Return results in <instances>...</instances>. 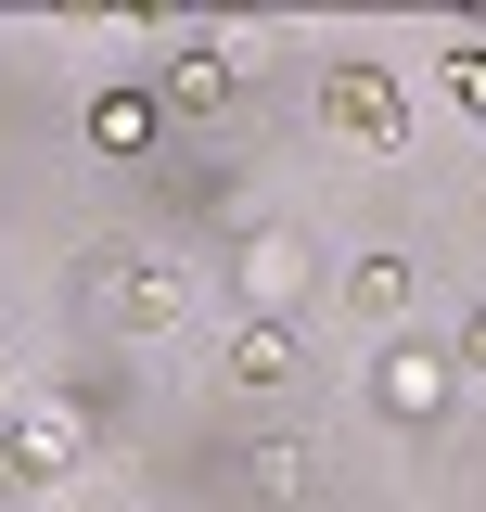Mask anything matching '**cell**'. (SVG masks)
<instances>
[{"instance_id":"6da1fadb","label":"cell","mask_w":486,"mask_h":512,"mask_svg":"<svg viewBox=\"0 0 486 512\" xmlns=\"http://www.w3.org/2000/svg\"><path fill=\"white\" fill-rule=\"evenodd\" d=\"M77 448H90V410H77V397H26V410L0 423L13 487H64V474H77Z\"/></svg>"},{"instance_id":"7a4b0ae2","label":"cell","mask_w":486,"mask_h":512,"mask_svg":"<svg viewBox=\"0 0 486 512\" xmlns=\"http://www.w3.org/2000/svg\"><path fill=\"white\" fill-rule=\"evenodd\" d=\"M320 116L346 128L359 154H397V141H410V103H397L384 64H333V77H320Z\"/></svg>"},{"instance_id":"3957f363","label":"cell","mask_w":486,"mask_h":512,"mask_svg":"<svg viewBox=\"0 0 486 512\" xmlns=\"http://www.w3.org/2000/svg\"><path fill=\"white\" fill-rule=\"evenodd\" d=\"M448 384H461V359H448V346H384L371 410H384V423H435V410H448Z\"/></svg>"},{"instance_id":"277c9868","label":"cell","mask_w":486,"mask_h":512,"mask_svg":"<svg viewBox=\"0 0 486 512\" xmlns=\"http://www.w3.org/2000/svg\"><path fill=\"white\" fill-rule=\"evenodd\" d=\"M307 282H320V256H307L295 231H256V244H243V308H256V320H295Z\"/></svg>"},{"instance_id":"5b68a950","label":"cell","mask_w":486,"mask_h":512,"mask_svg":"<svg viewBox=\"0 0 486 512\" xmlns=\"http://www.w3.org/2000/svg\"><path fill=\"white\" fill-rule=\"evenodd\" d=\"M243 487H256L269 512H295L307 487H320V448H307V436H256V448H243Z\"/></svg>"},{"instance_id":"8992f818","label":"cell","mask_w":486,"mask_h":512,"mask_svg":"<svg viewBox=\"0 0 486 512\" xmlns=\"http://www.w3.org/2000/svg\"><path fill=\"white\" fill-rule=\"evenodd\" d=\"M295 372H307L295 320H243V333H231V384H256V397H269V384H295Z\"/></svg>"},{"instance_id":"52a82bcc","label":"cell","mask_w":486,"mask_h":512,"mask_svg":"<svg viewBox=\"0 0 486 512\" xmlns=\"http://www.w3.org/2000/svg\"><path fill=\"white\" fill-rule=\"evenodd\" d=\"M231 90H243V64L218 52V39H192V52L167 64V103H180V116H218V103H231Z\"/></svg>"},{"instance_id":"ba28073f","label":"cell","mask_w":486,"mask_h":512,"mask_svg":"<svg viewBox=\"0 0 486 512\" xmlns=\"http://www.w3.org/2000/svg\"><path fill=\"white\" fill-rule=\"evenodd\" d=\"M154 128H167V103H154V90H103V103H90V154H141Z\"/></svg>"},{"instance_id":"9c48e42d","label":"cell","mask_w":486,"mask_h":512,"mask_svg":"<svg viewBox=\"0 0 486 512\" xmlns=\"http://www.w3.org/2000/svg\"><path fill=\"white\" fill-rule=\"evenodd\" d=\"M103 295H116V320H128V333H167V320H180V282H167V269H116Z\"/></svg>"},{"instance_id":"30bf717a","label":"cell","mask_w":486,"mask_h":512,"mask_svg":"<svg viewBox=\"0 0 486 512\" xmlns=\"http://www.w3.org/2000/svg\"><path fill=\"white\" fill-rule=\"evenodd\" d=\"M346 308H359V320H397V308H410V256H359V269H346Z\"/></svg>"},{"instance_id":"8fae6325","label":"cell","mask_w":486,"mask_h":512,"mask_svg":"<svg viewBox=\"0 0 486 512\" xmlns=\"http://www.w3.org/2000/svg\"><path fill=\"white\" fill-rule=\"evenodd\" d=\"M448 359H461V372H486V308L461 320V333H448Z\"/></svg>"},{"instance_id":"7c38bea8","label":"cell","mask_w":486,"mask_h":512,"mask_svg":"<svg viewBox=\"0 0 486 512\" xmlns=\"http://www.w3.org/2000/svg\"><path fill=\"white\" fill-rule=\"evenodd\" d=\"M448 90H461V103L486 116V52H461V64H448Z\"/></svg>"},{"instance_id":"4fadbf2b","label":"cell","mask_w":486,"mask_h":512,"mask_svg":"<svg viewBox=\"0 0 486 512\" xmlns=\"http://www.w3.org/2000/svg\"><path fill=\"white\" fill-rule=\"evenodd\" d=\"M13 410H26V384H13V359H0V423H13Z\"/></svg>"}]
</instances>
